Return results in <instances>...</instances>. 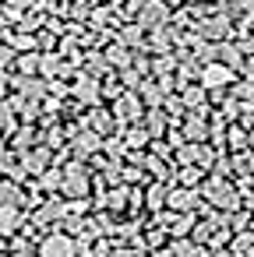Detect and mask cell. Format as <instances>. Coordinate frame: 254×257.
Listing matches in <instances>:
<instances>
[{
	"instance_id": "1",
	"label": "cell",
	"mask_w": 254,
	"mask_h": 257,
	"mask_svg": "<svg viewBox=\"0 0 254 257\" xmlns=\"http://www.w3.org/2000/svg\"><path fill=\"white\" fill-rule=\"evenodd\" d=\"M67 250H71V246H67L64 239H50V243L43 246V257H71Z\"/></svg>"
},
{
	"instance_id": "2",
	"label": "cell",
	"mask_w": 254,
	"mask_h": 257,
	"mask_svg": "<svg viewBox=\"0 0 254 257\" xmlns=\"http://www.w3.org/2000/svg\"><path fill=\"white\" fill-rule=\"evenodd\" d=\"M243 8H247V11H254V0H243Z\"/></svg>"
}]
</instances>
